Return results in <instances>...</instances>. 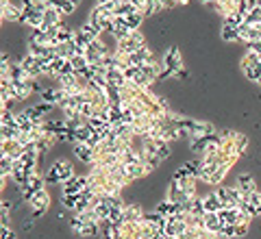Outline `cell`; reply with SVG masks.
<instances>
[{
	"label": "cell",
	"mask_w": 261,
	"mask_h": 239,
	"mask_svg": "<svg viewBox=\"0 0 261 239\" xmlns=\"http://www.w3.org/2000/svg\"><path fill=\"white\" fill-rule=\"evenodd\" d=\"M72 176H76L74 174V168H72V163L70 161H55V166L50 168V172L46 174V183H65V180H70Z\"/></svg>",
	"instance_id": "1"
},
{
	"label": "cell",
	"mask_w": 261,
	"mask_h": 239,
	"mask_svg": "<svg viewBox=\"0 0 261 239\" xmlns=\"http://www.w3.org/2000/svg\"><path fill=\"white\" fill-rule=\"evenodd\" d=\"M142 46H146V42H144V35L140 31H130L126 37H122V39H118V46H116V50H120V52H124V55H133V52H137Z\"/></svg>",
	"instance_id": "2"
},
{
	"label": "cell",
	"mask_w": 261,
	"mask_h": 239,
	"mask_svg": "<svg viewBox=\"0 0 261 239\" xmlns=\"http://www.w3.org/2000/svg\"><path fill=\"white\" fill-rule=\"evenodd\" d=\"M29 207L33 209V216H35V218L44 216V213L48 211V207H50V194L46 192V187L33 194V198L29 200Z\"/></svg>",
	"instance_id": "3"
},
{
	"label": "cell",
	"mask_w": 261,
	"mask_h": 239,
	"mask_svg": "<svg viewBox=\"0 0 261 239\" xmlns=\"http://www.w3.org/2000/svg\"><path fill=\"white\" fill-rule=\"evenodd\" d=\"M242 68L244 74L250 78V81H261V57L255 52H248L246 59L242 61Z\"/></svg>",
	"instance_id": "4"
},
{
	"label": "cell",
	"mask_w": 261,
	"mask_h": 239,
	"mask_svg": "<svg viewBox=\"0 0 261 239\" xmlns=\"http://www.w3.org/2000/svg\"><path fill=\"white\" fill-rule=\"evenodd\" d=\"M109 55V48L105 46L100 39H96V42H92L87 48H85V59H87V63L89 65H96V63H100L105 57Z\"/></svg>",
	"instance_id": "5"
},
{
	"label": "cell",
	"mask_w": 261,
	"mask_h": 239,
	"mask_svg": "<svg viewBox=\"0 0 261 239\" xmlns=\"http://www.w3.org/2000/svg\"><path fill=\"white\" fill-rule=\"evenodd\" d=\"M39 189H44V178H42V176H39L37 172H35V174H29L27 183H22V185H20V194H22L24 200L29 202L31 198H33V194L39 192Z\"/></svg>",
	"instance_id": "6"
},
{
	"label": "cell",
	"mask_w": 261,
	"mask_h": 239,
	"mask_svg": "<svg viewBox=\"0 0 261 239\" xmlns=\"http://www.w3.org/2000/svg\"><path fill=\"white\" fill-rule=\"evenodd\" d=\"M0 152H3L5 156H9V159H13V161H18L24 154V146L18 142V139H5L3 146H0Z\"/></svg>",
	"instance_id": "7"
},
{
	"label": "cell",
	"mask_w": 261,
	"mask_h": 239,
	"mask_svg": "<svg viewBox=\"0 0 261 239\" xmlns=\"http://www.w3.org/2000/svg\"><path fill=\"white\" fill-rule=\"evenodd\" d=\"M87 187V176H72L63 183V196H79Z\"/></svg>",
	"instance_id": "8"
},
{
	"label": "cell",
	"mask_w": 261,
	"mask_h": 239,
	"mask_svg": "<svg viewBox=\"0 0 261 239\" xmlns=\"http://www.w3.org/2000/svg\"><path fill=\"white\" fill-rule=\"evenodd\" d=\"M48 74L55 76V78H61V76H65V74H74V72H72V65H70L68 59L57 57V59L50 63V70H48Z\"/></svg>",
	"instance_id": "9"
},
{
	"label": "cell",
	"mask_w": 261,
	"mask_h": 239,
	"mask_svg": "<svg viewBox=\"0 0 261 239\" xmlns=\"http://www.w3.org/2000/svg\"><path fill=\"white\" fill-rule=\"evenodd\" d=\"M74 154L79 156V161H83V163H89L92 166L94 163V148L92 146H87V144H74Z\"/></svg>",
	"instance_id": "10"
},
{
	"label": "cell",
	"mask_w": 261,
	"mask_h": 239,
	"mask_svg": "<svg viewBox=\"0 0 261 239\" xmlns=\"http://www.w3.org/2000/svg\"><path fill=\"white\" fill-rule=\"evenodd\" d=\"M109 33H111V35L116 37V39L126 37L128 33H130L128 26H126V20H124V18H113V20H111V31H109Z\"/></svg>",
	"instance_id": "11"
},
{
	"label": "cell",
	"mask_w": 261,
	"mask_h": 239,
	"mask_svg": "<svg viewBox=\"0 0 261 239\" xmlns=\"http://www.w3.org/2000/svg\"><path fill=\"white\" fill-rule=\"evenodd\" d=\"M202 209H205V213H218L220 209H224V204L218 198V194H209L205 200H202Z\"/></svg>",
	"instance_id": "12"
},
{
	"label": "cell",
	"mask_w": 261,
	"mask_h": 239,
	"mask_svg": "<svg viewBox=\"0 0 261 239\" xmlns=\"http://www.w3.org/2000/svg\"><path fill=\"white\" fill-rule=\"evenodd\" d=\"M55 52L57 57H61V59H72V57L76 55V44L74 42H65V44H59V46H55Z\"/></svg>",
	"instance_id": "13"
},
{
	"label": "cell",
	"mask_w": 261,
	"mask_h": 239,
	"mask_svg": "<svg viewBox=\"0 0 261 239\" xmlns=\"http://www.w3.org/2000/svg\"><path fill=\"white\" fill-rule=\"evenodd\" d=\"M144 213L140 207H124L122 209V220L120 222H142Z\"/></svg>",
	"instance_id": "14"
},
{
	"label": "cell",
	"mask_w": 261,
	"mask_h": 239,
	"mask_svg": "<svg viewBox=\"0 0 261 239\" xmlns=\"http://www.w3.org/2000/svg\"><path fill=\"white\" fill-rule=\"evenodd\" d=\"M81 31V35H83L85 39H87V44H92V42H96V39H100V29H96L94 24H83V26L79 29Z\"/></svg>",
	"instance_id": "15"
},
{
	"label": "cell",
	"mask_w": 261,
	"mask_h": 239,
	"mask_svg": "<svg viewBox=\"0 0 261 239\" xmlns=\"http://www.w3.org/2000/svg\"><path fill=\"white\" fill-rule=\"evenodd\" d=\"M70 65H72V72L76 74V76H81V74H83L87 68H89V63H87V59L83 55H74L70 59Z\"/></svg>",
	"instance_id": "16"
},
{
	"label": "cell",
	"mask_w": 261,
	"mask_h": 239,
	"mask_svg": "<svg viewBox=\"0 0 261 239\" xmlns=\"http://www.w3.org/2000/svg\"><path fill=\"white\" fill-rule=\"evenodd\" d=\"M3 20L5 22H20L22 20V9H20L18 5H9L3 11Z\"/></svg>",
	"instance_id": "17"
},
{
	"label": "cell",
	"mask_w": 261,
	"mask_h": 239,
	"mask_svg": "<svg viewBox=\"0 0 261 239\" xmlns=\"http://www.w3.org/2000/svg\"><path fill=\"white\" fill-rule=\"evenodd\" d=\"M9 78L13 81V83H18V81H27V78H31L27 72H24V68L20 63H11L9 65Z\"/></svg>",
	"instance_id": "18"
},
{
	"label": "cell",
	"mask_w": 261,
	"mask_h": 239,
	"mask_svg": "<svg viewBox=\"0 0 261 239\" xmlns=\"http://www.w3.org/2000/svg\"><path fill=\"white\" fill-rule=\"evenodd\" d=\"M124 20H126L128 31H137V29H140V24H142V20H144V15L140 11H133V13L124 15Z\"/></svg>",
	"instance_id": "19"
},
{
	"label": "cell",
	"mask_w": 261,
	"mask_h": 239,
	"mask_svg": "<svg viewBox=\"0 0 261 239\" xmlns=\"http://www.w3.org/2000/svg\"><path fill=\"white\" fill-rule=\"evenodd\" d=\"M222 39L224 42H235V39H240V31L231 26V24H224L222 26Z\"/></svg>",
	"instance_id": "20"
},
{
	"label": "cell",
	"mask_w": 261,
	"mask_h": 239,
	"mask_svg": "<svg viewBox=\"0 0 261 239\" xmlns=\"http://www.w3.org/2000/svg\"><path fill=\"white\" fill-rule=\"evenodd\" d=\"M74 9H76V7H74V5H72V3H70V0H61V3H59V5H57V11H59L61 15H70V13H72V11H74Z\"/></svg>",
	"instance_id": "21"
},
{
	"label": "cell",
	"mask_w": 261,
	"mask_h": 239,
	"mask_svg": "<svg viewBox=\"0 0 261 239\" xmlns=\"http://www.w3.org/2000/svg\"><path fill=\"white\" fill-rule=\"evenodd\" d=\"M76 202H79V196H63V204H65V209L76 211Z\"/></svg>",
	"instance_id": "22"
},
{
	"label": "cell",
	"mask_w": 261,
	"mask_h": 239,
	"mask_svg": "<svg viewBox=\"0 0 261 239\" xmlns=\"http://www.w3.org/2000/svg\"><path fill=\"white\" fill-rule=\"evenodd\" d=\"M9 59L5 55H0V76H9Z\"/></svg>",
	"instance_id": "23"
},
{
	"label": "cell",
	"mask_w": 261,
	"mask_h": 239,
	"mask_svg": "<svg viewBox=\"0 0 261 239\" xmlns=\"http://www.w3.org/2000/svg\"><path fill=\"white\" fill-rule=\"evenodd\" d=\"M11 3H9V0H0V15H3V11L7 9V7H9Z\"/></svg>",
	"instance_id": "24"
},
{
	"label": "cell",
	"mask_w": 261,
	"mask_h": 239,
	"mask_svg": "<svg viewBox=\"0 0 261 239\" xmlns=\"http://www.w3.org/2000/svg\"><path fill=\"white\" fill-rule=\"evenodd\" d=\"M22 226L27 228V230H29V228H33V220H24V224H22Z\"/></svg>",
	"instance_id": "25"
},
{
	"label": "cell",
	"mask_w": 261,
	"mask_h": 239,
	"mask_svg": "<svg viewBox=\"0 0 261 239\" xmlns=\"http://www.w3.org/2000/svg\"><path fill=\"white\" fill-rule=\"evenodd\" d=\"M200 3H205V5H214L216 0H200Z\"/></svg>",
	"instance_id": "26"
},
{
	"label": "cell",
	"mask_w": 261,
	"mask_h": 239,
	"mask_svg": "<svg viewBox=\"0 0 261 239\" xmlns=\"http://www.w3.org/2000/svg\"><path fill=\"white\" fill-rule=\"evenodd\" d=\"M70 3H72V5H74V7H76V5L81 3V0H70Z\"/></svg>",
	"instance_id": "27"
}]
</instances>
